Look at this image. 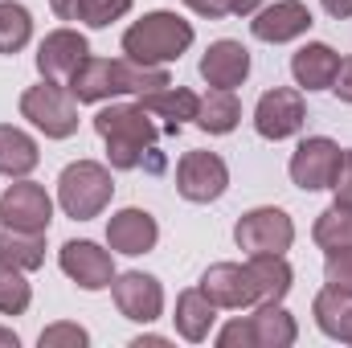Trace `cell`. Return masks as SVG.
Wrapping results in <instances>:
<instances>
[{"instance_id":"f546056e","label":"cell","mask_w":352,"mask_h":348,"mask_svg":"<svg viewBox=\"0 0 352 348\" xmlns=\"http://www.w3.org/2000/svg\"><path fill=\"white\" fill-rule=\"evenodd\" d=\"M324 279H328V287H340V291H349V295H352V246L328 250Z\"/></svg>"},{"instance_id":"7a4b0ae2","label":"cell","mask_w":352,"mask_h":348,"mask_svg":"<svg viewBox=\"0 0 352 348\" xmlns=\"http://www.w3.org/2000/svg\"><path fill=\"white\" fill-rule=\"evenodd\" d=\"M94 131L102 135V144H107V160H111V168H119V173H127V168H140L144 164V156H152V148H156V140H160V131H156V123H152V111L144 107V102H111V107H102L98 115H94Z\"/></svg>"},{"instance_id":"e575fe53","label":"cell","mask_w":352,"mask_h":348,"mask_svg":"<svg viewBox=\"0 0 352 348\" xmlns=\"http://www.w3.org/2000/svg\"><path fill=\"white\" fill-rule=\"evenodd\" d=\"M192 12H201V17H209V21H217V17H230V0H184Z\"/></svg>"},{"instance_id":"8d00e7d4","label":"cell","mask_w":352,"mask_h":348,"mask_svg":"<svg viewBox=\"0 0 352 348\" xmlns=\"http://www.w3.org/2000/svg\"><path fill=\"white\" fill-rule=\"evenodd\" d=\"M324 8L332 17H352V0H324Z\"/></svg>"},{"instance_id":"60d3db41","label":"cell","mask_w":352,"mask_h":348,"mask_svg":"<svg viewBox=\"0 0 352 348\" xmlns=\"http://www.w3.org/2000/svg\"><path fill=\"white\" fill-rule=\"evenodd\" d=\"M336 340H344V345H352V312H349V320H344V328H340V336Z\"/></svg>"},{"instance_id":"277c9868","label":"cell","mask_w":352,"mask_h":348,"mask_svg":"<svg viewBox=\"0 0 352 348\" xmlns=\"http://www.w3.org/2000/svg\"><path fill=\"white\" fill-rule=\"evenodd\" d=\"M115 197V180L107 164H94V160H74L66 164L58 176V205L66 209V217L74 221H90L98 217Z\"/></svg>"},{"instance_id":"44dd1931","label":"cell","mask_w":352,"mask_h":348,"mask_svg":"<svg viewBox=\"0 0 352 348\" xmlns=\"http://www.w3.org/2000/svg\"><path fill=\"white\" fill-rule=\"evenodd\" d=\"M250 332H254V348H291L299 336L283 303H258V312L250 316Z\"/></svg>"},{"instance_id":"5b68a950","label":"cell","mask_w":352,"mask_h":348,"mask_svg":"<svg viewBox=\"0 0 352 348\" xmlns=\"http://www.w3.org/2000/svg\"><path fill=\"white\" fill-rule=\"evenodd\" d=\"M21 115L37 131H45V140H70L78 131V98L66 83L41 78L37 87H29L21 94Z\"/></svg>"},{"instance_id":"8992f818","label":"cell","mask_w":352,"mask_h":348,"mask_svg":"<svg viewBox=\"0 0 352 348\" xmlns=\"http://www.w3.org/2000/svg\"><path fill=\"white\" fill-rule=\"evenodd\" d=\"M234 242H238V250H246V254H287L291 242H295V221H291L283 209H274V205L250 209V213L238 217Z\"/></svg>"},{"instance_id":"603a6c76","label":"cell","mask_w":352,"mask_h":348,"mask_svg":"<svg viewBox=\"0 0 352 348\" xmlns=\"http://www.w3.org/2000/svg\"><path fill=\"white\" fill-rule=\"evenodd\" d=\"M246 266H250V279L258 287V303H283L287 299L295 274H291V266H287L283 254H250Z\"/></svg>"},{"instance_id":"9c48e42d","label":"cell","mask_w":352,"mask_h":348,"mask_svg":"<svg viewBox=\"0 0 352 348\" xmlns=\"http://www.w3.org/2000/svg\"><path fill=\"white\" fill-rule=\"evenodd\" d=\"M111 295H115L119 316L131 320V324H152V320H160V312H164V287H160V279H152V274H144V270L115 274Z\"/></svg>"},{"instance_id":"e0dca14e","label":"cell","mask_w":352,"mask_h":348,"mask_svg":"<svg viewBox=\"0 0 352 348\" xmlns=\"http://www.w3.org/2000/svg\"><path fill=\"white\" fill-rule=\"evenodd\" d=\"M201 78L217 90L242 87V83L250 78V50H246L242 41H230V37L213 41V45L205 50V58H201Z\"/></svg>"},{"instance_id":"3957f363","label":"cell","mask_w":352,"mask_h":348,"mask_svg":"<svg viewBox=\"0 0 352 348\" xmlns=\"http://www.w3.org/2000/svg\"><path fill=\"white\" fill-rule=\"evenodd\" d=\"M188 45H192V25L184 17L168 12V8H156V12L140 17L123 33V54L131 62H144V66H168Z\"/></svg>"},{"instance_id":"7402d4cb","label":"cell","mask_w":352,"mask_h":348,"mask_svg":"<svg viewBox=\"0 0 352 348\" xmlns=\"http://www.w3.org/2000/svg\"><path fill=\"white\" fill-rule=\"evenodd\" d=\"M37 160H41L37 140L25 135V131L12 127V123H0V173L12 176V180H21V176H29L37 168Z\"/></svg>"},{"instance_id":"5bb4252c","label":"cell","mask_w":352,"mask_h":348,"mask_svg":"<svg viewBox=\"0 0 352 348\" xmlns=\"http://www.w3.org/2000/svg\"><path fill=\"white\" fill-rule=\"evenodd\" d=\"M311 25H316L311 21V8L303 0H274V4L258 8V17L250 21V33L258 41H266V45H283V41L303 37Z\"/></svg>"},{"instance_id":"cb8c5ba5","label":"cell","mask_w":352,"mask_h":348,"mask_svg":"<svg viewBox=\"0 0 352 348\" xmlns=\"http://www.w3.org/2000/svg\"><path fill=\"white\" fill-rule=\"evenodd\" d=\"M140 102H144L152 115H160V119H164V127H168L173 135L184 127V119H197V107H201V98H197L192 90H184V87L152 90V94H144Z\"/></svg>"},{"instance_id":"4316f807","label":"cell","mask_w":352,"mask_h":348,"mask_svg":"<svg viewBox=\"0 0 352 348\" xmlns=\"http://www.w3.org/2000/svg\"><path fill=\"white\" fill-rule=\"evenodd\" d=\"M33 37V17L16 0H0V54H21Z\"/></svg>"},{"instance_id":"6da1fadb","label":"cell","mask_w":352,"mask_h":348,"mask_svg":"<svg viewBox=\"0 0 352 348\" xmlns=\"http://www.w3.org/2000/svg\"><path fill=\"white\" fill-rule=\"evenodd\" d=\"M70 94L78 102H102V98H115V94H152V90L173 87L168 83V70L164 66H144V62H131V58H87L74 74H70Z\"/></svg>"},{"instance_id":"83f0119b","label":"cell","mask_w":352,"mask_h":348,"mask_svg":"<svg viewBox=\"0 0 352 348\" xmlns=\"http://www.w3.org/2000/svg\"><path fill=\"white\" fill-rule=\"evenodd\" d=\"M33 291L25 283V270L16 266H0V316H21L29 307Z\"/></svg>"},{"instance_id":"f35d334b","label":"cell","mask_w":352,"mask_h":348,"mask_svg":"<svg viewBox=\"0 0 352 348\" xmlns=\"http://www.w3.org/2000/svg\"><path fill=\"white\" fill-rule=\"evenodd\" d=\"M144 345H152V348H164L168 340H164V336H135V340H131V348H144Z\"/></svg>"},{"instance_id":"f1b7e54d","label":"cell","mask_w":352,"mask_h":348,"mask_svg":"<svg viewBox=\"0 0 352 348\" xmlns=\"http://www.w3.org/2000/svg\"><path fill=\"white\" fill-rule=\"evenodd\" d=\"M127 12H131V0H82L78 21L90 25V29H107L111 21H119V17H127Z\"/></svg>"},{"instance_id":"4dcf8cb0","label":"cell","mask_w":352,"mask_h":348,"mask_svg":"<svg viewBox=\"0 0 352 348\" xmlns=\"http://www.w3.org/2000/svg\"><path fill=\"white\" fill-rule=\"evenodd\" d=\"M87 340H90L87 328H78V324H50V328L37 336L41 348H82Z\"/></svg>"},{"instance_id":"ba28073f","label":"cell","mask_w":352,"mask_h":348,"mask_svg":"<svg viewBox=\"0 0 352 348\" xmlns=\"http://www.w3.org/2000/svg\"><path fill=\"white\" fill-rule=\"evenodd\" d=\"M340 144L328 140V135H307L295 156H291V180L303 188V193H320V188H332V180L340 173Z\"/></svg>"},{"instance_id":"d6a6232c","label":"cell","mask_w":352,"mask_h":348,"mask_svg":"<svg viewBox=\"0 0 352 348\" xmlns=\"http://www.w3.org/2000/svg\"><path fill=\"white\" fill-rule=\"evenodd\" d=\"M332 188H336V201L352 205V148L340 156V173H336V180H332Z\"/></svg>"},{"instance_id":"1f68e13d","label":"cell","mask_w":352,"mask_h":348,"mask_svg":"<svg viewBox=\"0 0 352 348\" xmlns=\"http://www.w3.org/2000/svg\"><path fill=\"white\" fill-rule=\"evenodd\" d=\"M217 345L221 348H254V332H250V316L246 320H230L221 332H217Z\"/></svg>"},{"instance_id":"ab89813d","label":"cell","mask_w":352,"mask_h":348,"mask_svg":"<svg viewBox=\"0 0 352 348\" xmlns=\"http://www.w3.org/2000/svg\"><path fill=\"white\" fill-rule=\"evenodd\" d=\"M21 340H16V332L12 328H0V348H16Z\"/></svg>"},{"instance_id":"4fadbf2b","label":"cell","mask_w":352,"mask_h":348,"mask_svg":"<svg viewBox=\"0 0 352 348\" xmlns=\"http://www.w3.org/2000/svg\"><path fill=\"white\" fill-rule=\"evenodd\" d=\"M201 291L217 303V307H254L258 303V287L250 279V266L246 262H217L201 274Z\"/></svg>"},{"instance_id":"ac0fdd59","label":"cell","mask_w":352,"mask_h":348,"mask_svg":"<svg viewBox=\"0 0 352 348\" xmlns=\"http://www.w3.org/2000/svg\"><path fill=\"white\" fill-rule=\"evenodd\" d=\"M340 70V54L324 41H307L295 58H291V74L303 90H332V78Z\"/></svg>"},{"instance_id":"d6986e66","label":"cell","mask_w":352,"mask_h":348,"mask_svg":"<svg viewBox=\"0 0 352 348\" xmlns=\"http://www.w3.org/2000/svg\"><path fill=\"white\" fill-rule=\"evenodd\" d=\"M173 324H176V332H180L184 340L201 345V340L213 332V324H217V303H213L201 287H188V291H180V295H176Z\"/></svg>"},{"instance_id":"7c38bea8","label":"cell","mask_w":352,"mask_h":348,"mask_svg":"<svg viewBox=\"0 0 352 348\" xmlns=\"http://www.w3.org/2000/svg\"><path fill=\"white\" fill-rule=\"evenodd\" d=\"M90 58V45L78 29H54L37 45V70L50 83H70V74Z\"/></svg>"},{"instance_id":"52a82bcc","label":"cell","mask_w":352,"mask_h":348,"mask_svg":"<svg viewBox=\"0 0 352 348\" xmlns=\"http://www.w3.org/2000/svg\"><path fill=\"white\" fill-rule=\"evenodd\" d=\"M230 188V168L217 152H184L176 164V193L192 205H209Z\"/></svg>"},{"instance_id":"ffe728a7","label":"cell","mask_w":352,"mask_h":348,"mask_svg":"<svg viewBox=\"0 0 352 348\" xmlns=\"http://www.w3.org/2000/svg\"><path fill=\"white\" fill-rule=\"evenodd\" d=\"M45 262V234H29L16 230L0 217V266H16V270H37Z\"/></svg>"},{"instance_id":"30bf717a","label":"cell","mask_w":352,"mask_h":348,"mask_svg":"<svg viewBox=\"0 0 352 348\" xmlns=\"http://www.w3.org/2000/svg\"><path fill=\"white\" fill-rule=\"evenodd\" d=\"M303 119H307V102H303V94L291 87H274L266 90L263 98H258V107H254V127H258V135L263 140H291L299 127H303Z\"/></svg>"},{"instance_id":"74e56055","label":"cell","mask_w":352,"mask_h":348,"mask_svg":"<svg viewBox=\"0 0 352 348\" xmlns=\"http://www.w3.org/2000/svg\"><path fill=\"white\" fill-rule=\"evenodd\" d=\"M263 0H230V12H258Z\"/></svg>"},{"instance_id":"9a60e30c","label":"cell","mask_w":352,"mask_h":348,"mask_svg":"<svg viewBox=\"0 0 352 348\" xmlns=\"http://www.w3.org/2000/svg\"><path fill=\"white\" fill-rule=\"evenodd\" d=\"M160 242V226H156V217L148 213V209H119V213H111V221H107V246H111V254H148L152 246Z\"/></svg>"},{"instance_id":"d590c367","label":"cell","mask_w":352,"mask_h":348,"mask_svg":"<svg viewBox=\"0 0 352 348\" xmlns=\"http://www.w3.org/2000/svg\"><path fill=\"white\" fill-rule=\"evenodd\" d=\"M50 8H54L62 21H78V8H82V0H50Z\"/></svg>"},{"instance_id":"d4e9b609","label":"cell","mask_w":352,"mask_h":348,"mask_svg":"<svg viewBox=\"0 0 352 348\" xmlns=\"http://www.w3.org/2000/svg\"><path fill=\"white\" fill-rule=\"evenodd\" d=\"M238 119H242V102H238L234 90L213 87L201 98V107H197V127L209 131V135H230L238 127Z\"/></svg>"},{"instance_id":"2e32d148","label":"cell","mask_w":352,"mask_h":348,"mask_svg":"<svg viewBox=\"0 0 352 348\" xmlns=\"http://www.w3.org/2000/svg\"><path fill=\"white\" fill-rule=\"evenodd\" d=\"M58 262H62V270L82 291H102V287L115 283V259H111V250H102L94 242H66Z\"/></svg>"},{"instance_id":"484cf974","label":"cell","mask_w":352,"mask_h":348,"mask_svg":"<svg viewBox=\"0 0 352 348\" xmlns=\"http://www.w3.org/2000/svg\"><path fill=\"white\" fill-rule=\"evenodd\" d=\"M311 238H316V246H320V250H340V246H352V205H344V201L328 205V209L316 217Z\"/></svg>"},{"instance_id":"836d02e7","label":"cell","mask_w":352,"mask_h":348,"mask_svg":"<svg viewBox=\"0 0 352 348\" xmlns=\"http://www.w3.org/2000/svg\"><path fill=\"white\" fill-rule=\"evenodd\" d=\"M332 90H336L340 102H352V58L340 62V70H336V78H332Z\"/></svg>"},{"instance_id":"8fae6325","label":"cell","mask_w":352,"mask_h":348,"mask_svg":"<svg viewBox=\"0 0 352 348\" xmlns=\"http://www.w3.org/2000/svg\"><path fill=\"white\" fill-rule=\"evenodd\" d=\"M0 217H4L8 226H16V230L45 234L50 221H54V201H50V193H45L41 184H33V180L21 176L16 184L4 188V197H0Z\"/></svg>"}]
</instances>
